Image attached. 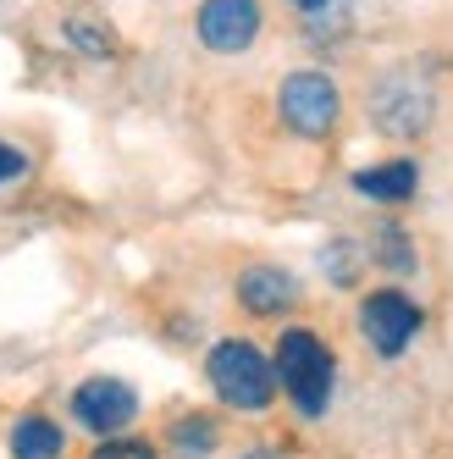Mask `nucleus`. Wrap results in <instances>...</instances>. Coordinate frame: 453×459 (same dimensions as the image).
Returning <instances> with one entry per match:
<instances>
[{
	"instance_id": "nucleus-1",
	"label": "nucleus",
	"mask_w": 453,
	"mask_h": 459,
	"mask_svg": "<svg viewBox=\"0 0 453 459\" xmlns=\"http://www.w3.org/2000/svg\"><path fill=\"white\" fill-rule=\"evenodd\" d=\"M277 382L287 387V399L299 404L304 420H321L332 404V382H338L332 349L315 333H304V326H287L282 343H277Z\"/></svg>"
},
{
	"instance_id": "nucleus-2",
	"label": "nucleus",
	"mask_w": 453,
	"mask_h": 459,
	"mask_svg": "<svg viewBox=\"0 0 453 459\" xmlns=\"http://www.w3.org/2000/svg\"><path fill=\"white\" fill-rule=\"evenodd\" d=\"M205 377L216 387V399L233 410H266L277 399V359H266L244 338H221L205 354Z\"/></svg>"
},
{
	"instance_id": "nucleus-3",
	"label": "nucleus",
	"mask_w": 453,
	"mask_h": 459,
	"mask_svg": "<svg viewBox=\"0 0 453 459\" xmlns=\"http://www.w3.org/2000/svg\"><path fill=\"white\" fill-rule=\"evenodd\" d=\"M277 111L299 139H327L343 117V94L327 73H287L277 89Z\"/></svg>"
},
{
	"instance_id": "nucleus-4",
	"label": "nucleus",
	"mask_w": 453,
	"mask_h": 459,
	"mask_svg": "<svg viewBox=\"0 0 453 459\" xmlns=\"http://www.w3.org/2000/svg\"><path fill=\"white\" fill-rule=\"evenodd\" d=\"M432 117H437L432 89L415 83L409 73H393V78H381L371 89V122L381 127L387 139H420L432 127Z\"/></svg>"
},
{
	"instance_id": "nucleus-5",
	"label": "nucleus",
	"mask_w": 453,
	"mask_h": 459,
	"mask_svg": "<svg viewBox=\"0 0 453 459\" xmlns=\"http://www.w3.org/2000/svg\"><path fill=\"white\" fill-rule=\"evenodd\" d=\"M420 333V305L409 299L404 288H376L365 293V305H360V338L376 349V354H404Z\"/></svg>"
},
{
	"instance_id": "nucleus-6",
	"label": "nucleus",
	"mask_w": 453,
	"mask_h": 459,
	"mask_svg": "<svg viewBox=\"0 0 453 459\" xmlns=\"http://www.w3.org/2000/svg\"><path fill=\"white\" fill-rule=\"evenodd\" d=\"M133 415H139V393L122 377H89L73 393V420L94 437H122L133 426Z\"/></svg>"
},
{
	"instance_id": "nucleus-7",
	"label": "nucleus",
	"mask_w": 453,
	"mask_h": 459,
	"mask_svg": "<svg viewBox=\"0 0 453 459\" xmlns=\"http://www.w3.org/2000/svg\"><path fill=\"white\" fill-rule=\"evenodd\" d=\"M261 0H200V12H193V34H200L205 50L216 56H238L261 39Z\"/></svg>"
},
{
	"instance_id": "nucleus-8",
	"label": "nucleus",
	"mask_w": 453,
	"mask_h": 459,
	"mask_svg": "<svg viewBox=\"0 0 453 459\" xmlns=\"http://www.w3.org/2000/svg\"><path fill=\"white\" fill-rule=\"evenodd\" d=\"M238 305L249 316H282V310L299 305V282L287 277L282 266H249L238 277Z\"/></svg>"
},
{
	"instance_id": "nucleus-9",
	"label": "nucleus",
	"mask_w": 453,
	"mask_h": 459,
	"mask_svg": "<svg viewBox=\"0 0 453 459\" xmlns=\"http://www.w3.org/2000/svg\"><path fill=\"white\" fill-rule=\"evenodd\" d=\"M415 188H420L415 160H381V167L354 172V194H365L371 205H404V200H415Z\"/></svg>"
},
{
	"instance_id": "nucleus-10",
	"label": "nucleus",
	"mask_w": 453,
	"mask_h": 459,
	"mask_svg": "<svg viewBox=\"0 0 453 459\" xmlns=\"http://www.w3.org/2000/svg\"><path fill=\"white\" fill-rule=\"evenodd\" d=\"M61 448H67V437L50 415H22L12 426V459H61Z\"/></svg>"
},
{
	"instance_id": "nucleus-11",
	"label": "nucleus",
	"mask_w": 453,
	"mask_h": 459,
	"mask_svg": "<svg viewBox=\"0 0 453 459\" xmlns=\"http://www.w3.org/2000/svg\"><path fill=\"white\" fill-rule=\"evenodd\" d=\"M216 420L210 415H183L177 426H172V454L177 459H205L210 448H216Z\"/></svg>"
},
{
	"instance_id": "nucleus-12",
	"label": "nucleus",
	"mask_w": 453,
	"mask_h": 459,
	"mask_svg": "<svg viewBox=\"0 0 453 459\" xmlns=\"http://www.w3.org/2000/svg\"><path fill=\"white\" fill-rule=\"evenodd\" d=\"M371 255H376V266H387V272H415V249H409L404 227H381L376 244H371Z\"/></svg>"
},
{
	"instance_id": "nucleus-13",
	"label": "nucleus",
	"mask_w": 453,
	"mask_h": 459,
	"mask_svg": "<svg viewBox=\"0 0 453 459\" xmlns=\"http://www.w3.org/2000/svg\"><path fill=\"white\" fill-rule=\"evenodd\" d=\"M67 45H78V50L94 56V61L116 56V34H111V28H100V22H89V17H73V22H67Z\"/></svg>"
},
{
	"instance_id": "nucleus-14",
	"label": "nucleus",
	"mask_w": 453,
	"mask_h": 459,
	"mask_svg": "<svg viewBox=\"0 0 453 459\" xmlns=\"http://www.w3.org/2000/svg\"><path fill=\"white\" fill-rule=\"evenodd\" d=\"M321 272H327L338 288H348L354 272H360V255H354V244H348V238H332L327 249H321Z\"/></svg>"
},
{
	"instance_id": "nucleus-15",
	"label": "nucleus",
	"mask_w": 453,
	"mask_h": 459,
	"mask_svg": "<svg viewBox=\"0 0 453 459\" xmlns=\"http://www.w3.org/2000/svg\"><path fill=\"white\" fill-rule=\"evenodd\" d=\"M89 459H155V448L139 443V437H100V448H94Z\"/></svg>"
},
{
	"instance_id": "nucleus-16",
	"label": "nucleus",
	"mask_w": 453,
	"mask_h": 459,
	"mask_svg": "<svg viewBox=\"0 0 453 459\" xmlns=\"http://www.w3.org/2000/svg\"><path fill=\"white\" fill-rule=\"evenodd\" d=\"M28 172V155L17 150V144H6V139H0V183H17Z\"/></svg>"
},
{
	"instance_id": "nucleus-17",
	"label": "nucleus",
	"mask_w": 453,
	"mask_h": 459,
	"mask_svg": "<svg viewBox=\"0 0 453 459\" xmlns=\"http://www.w3.org/2000/svg\"><path fill=\"white\" fill-rule=\"evenodd\" d=\"M287 6H299V12H310V17H321V12H327V6H332V0H287Z\"/></svg>"
},
{
	"instance_id": "nucleus-18",
	"label": "nucleus",
	"mask_w": 453,
	"mask_h": 459,
	"mask_svg": "<svg viewBox=\"0 0 453 459\" xmlns=\"http://www.w3.org/2000/svg\"><path fill=\"white\" fill-rule=\"evenodd\" d=\"M244 459H282V454H277V448H249Z\"/></svg>"
}]
</instances>
